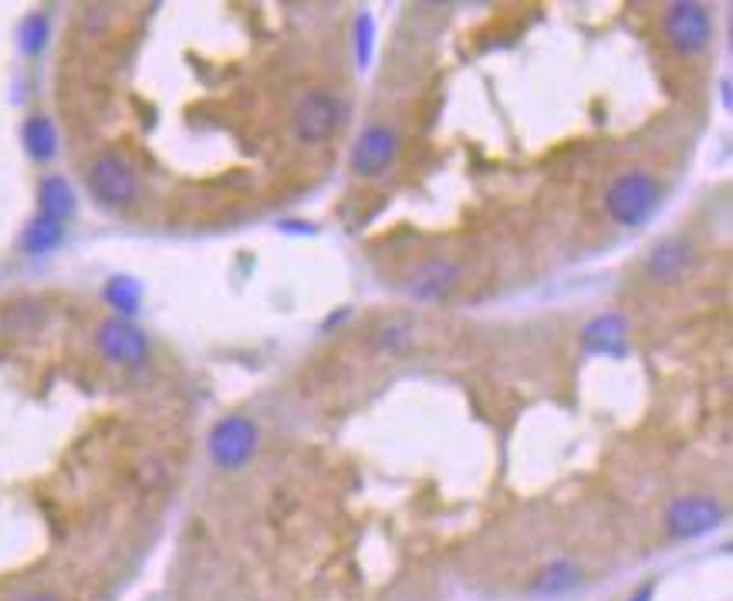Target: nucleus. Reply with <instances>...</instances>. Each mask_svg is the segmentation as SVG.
I'll use <instances>...</instances> for the list:
<instances>
[{
	"label": "nucleus",
	"mask_w": 733,
	"mask_h": 601,
	"mask_svg": "<svg viewBox=\"0 0 733 601\" xmlns=\"http://www.w3.org/2000/svg\"><path fill=\"white\" fill-rule=\"evenodd\" d=\"M581 348L588 356L602 359H622L628 351V328L622 314H602L581 332Z\"/></svg>",
	"instance_id": "1a4fd4ad"
},
{
	"label": "nucleus",
	"mask_w": 733,
	"mask_h": 601,
	"mask_svg": "<svg viewBox=\"0 0 733 601\" xmlns=\"http://www.w3.org/2000/svg\"><path fill=\"white\" fill-rule=\"evenodd\" d=\"M649 598H652V585H646V588L636 594V601H649Z\"/></svg>",
	"instance_id": "aec40b11"
},
{
	"label": "nucleus",
	"mask_w": 733,
	"mask_h": 601,
	"mask_svg": "<svg viewBox=\"0 0 733 601\" xmlns=\"http://www.w3.org/2000/svg\"><path fill=\"white\" fill-rule=\"evenodd\" d=\"M396 153H399V135L396 129L389 125H369L359 143L352 146V172L359 176H382L393 163H396Z\"/></svg>",
	"instance_id": "0eeeda50"
},
{
	"label": "nucleus",
	"mask_w": 733,
	"mask_h": 601,
	"mask_svg": "<svg viewBox=\"0 0 733 601\" xmlns=\"http://www.w3.org/2000/svg\"><path fill=\"white\" fill-rule=\"evenodd\" d=\"M720 520H723L720 501L704 497V493H696V497H680L666 510V527L673 538H704L713 527H720Z\"/></svg>",
	"instance_id": "423d86ee"
},
{
	"label": "nucleus",
	"mask_w": 733,
	"mask_h": 601,
	"mask_svg": "<svg viewBox=\"0 0 733 601\" xmlns=\"http://www.w3.org/2000/svg\"><path fill=\"white\" fill-rule=\"evenodd\" d=\"M372 38H375V24L372 14H362L356 24V55H359V68H365L372 61Z\"/></svg>",
	"instance_id": "a211bd4d"
},
{
	"label": "nucleus",
	"mask_w": 733,
	"mask_h": 601,
	"mask_svg": "<svg viewBox=\"0 0 733 601\" xmlns=\"http://www.w3.org/2000/svg\"><path fill=\"white\" fill-rule=\"evenodd\" d=\"M662 31H666V41L680 55H700L710 38H713V21L704 4H693V0H680L662 17Z\"/></svg>",
	"instance_id": "20e7f679"
},
{
	"label": "nucleus",
	"mask_w": 733,
	"mask_h": 601,
	"mask_svg": "<svg viewBox=\"0 0 733 601\" xmlns=\"http://www.w3.org/2000/svg\"><path fill=\"white\" fill-rule=\"evenodd\" d=\"M689 264H693V247H689V240L673 237V240H662L656 251L649 254L646 274L652 280H662V285H670V280H680L686 274Z\"/></svg>",
	"instance_id": "9d476101"
},
{
	"label": "nucleus",
	"mask_w": 733,
	"mask_h": 601,
	"mask_svg": "<svg viewBox=\"0 0 733 601\" xmlns=\"http://www.w3.org/2000/svg\"><path fill=\"white\" fill-rule=\"evenodd\" d=\"M257 426L248 416H227L217 422L214 433H209V459L224 470H237L257 453Z\"/></svg>",
	"instance_id": "7ed1b4c3"
},
{
	"label": "nucleus",
	"mask_w": 733,
	"mask_h": 601,
	"mask_svg": "<svg viewBox=\"0 0 733 601\" xmlns=\"http://www.w3.org/2000/svg\"><path fill=\"white\" fill-rule=\"evenodd\" d=\"M659 203H662V187L652 172H642V169L615 176L612 187L605 190V214L618 227L646 224L659 209Z\"/></svg>",
	"instance_id": "f257e3e1"
},
{
	"label": "nucleus",
	"mask_w": 733,
	"mask_h": 601,
	"mask_svg": "<svg viewBox=\"0 0 733 601\" xmlns=\"http://www.w3.org/2000/svg\"><path fill=\"white\" fill-rule=\"evenodd\" d=\"M98 348L105 359H112L119 365H143L149 356V341L146 335L125 325V322H105L98 328Z\"/></svg>",
	"instance_id": "6e6552de"
},
{
	"label": "nucleus",
	"mask_w": 733,
	"mask_h": 601,
	"mask_svg": "<svg viewBox=\"0 0 733 601\" xmlns=\"http://www.w3.org/2000/svg\"><path fill=\"white\" fill-rule=\"evenodd\" d=\"M48 41V17L45 14H31L24 24H21V51L27 55H38Z\"/></svg>",
	"instance_id": "f3484780"
},
{
	"label": "nucleus",
	"mask_w": 733,
	"mask_h": 601,
	"mask_svg": "<svg viewBox=\"0 0 733 601\" xmlns=\"http://www.w3.org/2000/svg\"><path fill=\"white\" fill-rule=\"evenodd\" d=\"M24 146H27V153H31L34 159H41V163L55 159V153H58V132H55L51 119H45V116H31V119L24 122Z\"/></svg>",
	"instance_id": "ddd939ff"
},
{
	"label": "nucleus",
	"mask_w": 733,
	"mask_h": 601,
	"mask_svg": "<svg viewBox=\"0 0 733 601\" xmlns=\"http://www.w3.org/2000/svg\"><path fill=\"white\" fill-rule=\"evenodd\" d=\"M460 285V271L453 267L449 261H430L423 267H416L412 280H409V291L423 301H443L453 288Z\"/></svg>",
	"instance_id": "9b49d317"
},
{
	"label": "nucleus",
	"mask_w": 733,
	"mask_h": 601,
	"mask_svg": "<svg viewBox=\"0 0 733 601\" xmlns=\"http://www.w3.org/2000/svg\"><path fill=\"white\" fill-rule=\"evenodd\" d=\"M88 190L105 206H129L139 193L135 169L122 156L105 153L88 166Z\"/></svg>",
	"instance_id": "39448f33"
},
{
	"label": "nucleus",
	"mask_w": 733,
	"mask_h": 601,
	"mask_svg": "<svg viewBox=\"0 0 733 601\" xmlns=\"http://www.w3.org/2000/svg\"><path fill=\"white\" fill-rule=\"evenodd\" d=\"M345 119V105L338 95L325 92V88H314L301 98L298 112H295V135L298 143L304 146H319L325 139H332L338 132Z\"/></svg>",
	"instance_id": "f03ea898"
},
{
	"label": "nucleus",
	"mask_w": 733,
	"mask_h": 601,
	"mask_svg": "<svg viewBox=\"0 0 733 601\" xmlns=\"http://www.w3.org/2000/svg\"><path fill=\"white\" fill-rule=\"evenodd\" d=\"M578 578H581V572L575 568L572 561H554L551 568H544L541 575H538V581H534V594H565V591H572L575 585H578Z\"/></svg>",
	"instance_id": "2eb2a0df"
},
{
	"label": "nucleus",
	"mask_w": 733,
	"mask_h": 601,
	"mask_svg": "<svg viewBox=\"0 0 733 601\" xmlns=\"http://www.w3.org/2000/svg\"><path fill=\"white\" fill-rule=\"evenodd\" d=\"M21 601H61V598H55V594H27Z\"/></svg>",
	"instance_id": "6ab92c4d"
},
{
	"label": "nucleus",
	"mask_w": 733,
	"mask_h": 601,
	"mask_svg": "<svg viewBox=\"0 0 733 601\" xmlns=\"http://www.w3.org/2000/svg\"><path fill=\"white\" fill-rule=\"evenodd\" d=\"M61 237H64L61 220H51V217L41 214V217H34V220L27 224L21 243H24V251H27V254H48V251H55V247L61 243Z\"/></svg>",
	"instance_id": "4468645a"
},
{
	"label": "nucleus",
	"mask_w": 733,
	"mask_h": 601,
	"mask_svg": "<svg viewBox=\"0 0 733 601\" xmlns=\"http://www.w3.org/2000/svg\"><path fill=\"white\" fill-rule=\"evenodd\" d=\"M38 200H41V214L51 217V220H64V217L75 214V193L61 180V176H48V180H41Z\"/></svg>",
	"instance_id": "f8f14e48"
},
{
	"label": "nucleus",
	"mask_w": 733,
	"mask_h": 601,
	"mask_svg": "<svg viewBox=\"0 0 733 601\" xmlns=\"http://www.w3.org/2000/svg\"><path fill=\"white\" fill-rule=\"evenodd\" d=\"M139 298H143V288H139L132 277H112L109 285H105V301L122 314H135Z\"/></svg>",
	"instance_id": "dca6fc26"
}]
</instances>
